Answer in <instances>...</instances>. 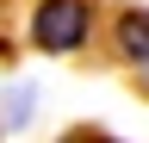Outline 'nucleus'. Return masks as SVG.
Returning <instances> with one entry per match:
<instances>
[{
	"instance_id": "2",
	"label": "nucleus",
	"mask_w": 149,
	"mask_h": 143,
	"mask_svg": "<svg viewBox=\"0 0 149 143\" xmlns=\"http://www.w3.org/2000/svg\"><path fill=\"white\" fill-rule=\"evenodd\" d=\"M112 38H118V56H130L137 68H149V6H124L118 25H112Z\"/></svg>"
},
{
	"instance_id": "3",
	"label": "nucleus",
	"mask_w": 149,
	"mask_h": 143,
	"mask_svg": "<svg viewBox=\"0 0 149 143\" xmlns=\"http://www.w3.org/2000/svg\"><path fill=\"white\" fill-rule=\"evenodd\" d=\"M62 143H118V137H106V131H68Z\"/></svg>"
},
{
	"instance_id": "1",
	"label": "nucleus",
	"mask_w": 149,
	"mask_h": 143,
	"mask_svg": "<svg viewBox=\"0 0 149 143\" xmlns=\"http://www.w3.org/2000/svg\"><path fill=\"white\" fill-rule=\"evenodd\" d=\"M93 38V0H37L25 19V44L44 56H68Z\"/></svg>"
}]
</instances>
